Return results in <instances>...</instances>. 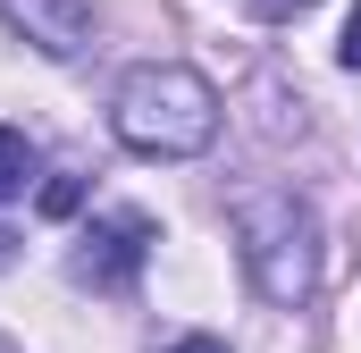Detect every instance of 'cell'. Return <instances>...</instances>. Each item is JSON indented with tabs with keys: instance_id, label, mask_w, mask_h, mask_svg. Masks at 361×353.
<instances>
[{
	"instance_id": "obj_4",
	"label": "cell",
	"mask_w": 361,
	"mask_h": 353,
	"mask_svg": "<svg viewBox=\"0 0 361 353\" xmlns=\"http://www.w3.org/2000/svg\"><path fill=\"white\" fill-rule=\"evenodd\" d=\"M0 17H8L42 59H76V51H92V0H0Z\"/></svg>"
},
{
	"instance_id": "obj_1",
	"label": "cell",
	"mask_w": 361,
	"mask_h": 353,
	"mask_svg": "<svg viewBox=\"0 0 361 353\" xmlns=\"http://www.w3.org/2000/svg\"><path fill=\"white\" fill-rule=\"evenodd\" d=\"M109 126L143 160H193V152L219 143V92L177 59H152V68H126V85L109 101Z\"/></svg>"
},
{
	"instance_id": "obj_9",
	"label": "cell",
	"mask_w": 361,
	"mask_h": 353,
	"mask_svg": "<svg viewBox=\"0 0 361 353\" xmlns=\"http://www.w3.org/2000/svg\"><path fill=\"white\" fill-rule=\"evenodd\" d=\"M8 244H17V236H8V227H0V261H8Z\"/></svg>"
},
{
	"instance_id": "obj_5",
	"label": "cell",
	"mask_w": 361,
	"mask_h": 353,
	"mask_svg": "<svg viewBox=\"0 0 361 353\" xmlns=\"http://www.w3.org/2000/svg\"><path fill=\"white\" fill-rule=\"evenodd\" d=\"M25 176H34V143H25L17 126H0V202H17Z\"/></svg>"
},
{
	"instance_id": "obj_3",
	"label": "cell",
	"mask_w": 361,
	"mask_h": 353,
	"mask_svg": "<svg viewBox=\"0 0 361 353\" xmlns=\"http://www.w3.org/2000/svg\"><path fill=\"white\" fill-rule=\"evenodd\" d=\"M152 244H160V227L143 210H101L85 227V244H76V277L85 286H135V269L152 261Z\"/></svg>"
},
{
	"instance_id": "obj_6",
	"label": "cell",
	"mask_w": 361,
	"mask_h": 353,
	"mask_svg": "<svg viewBox=\"0 0 361 353\" xmlns=\"http://www.w3.org/2000/svg\"><path fill=\"white\" fill-rule=\"evenodd\" d=\"M68 210H85V176H76V169L42 176V219H68Z\"/></svg>"
},
{
	"instance_id": "obj_8",
	"label": "cell",
	"mask_w": 361,
	"mask_h": 353,
	"mask_svg": "<svg viewBox=\"0 0 361 353\" xmlns=\"http://www.w3.org/2000/svg\"><path fill=\"white\" fill-rule=\"evenodd\" d=\"M160 353H227V345H219V337H169Z\"/></svg>"
},
{
	"instance_id": "obj_2",
	"label": "cell",
	"mask_w": 361,
	"mask_h": 353,
	"mask_svg": "<svg viewBox=\"0 0 361 353\" xmlns=\"http://www.w3.org/2000/svg\"><path fill=\"white\" fill-rule=\"evenodd\" d=\"M235 244H244V269L269 303H302L311 277H319V219L311 202H294L286 185H261L235 202Z\"/></svg>"
},
{
	"instance_id": "obj_11",
	"label": "cell",
	"mask_w": 361,
	"mask_h": 353,
	"mask_svg": "<svg viewBox=\"0 0 361 353\" xmlns=\"http://www.w3.org/2000/svg\"><path fill=\"white\" fill-rule=\"evenodd\" d=\"M0 353H17V345H8V337H0Z\"/></svg>"
},
{
	"instance_id": "obj_10",
	"label": "cell",
	"mask_w": 361,
	"mask_h": 353,
	"mask_svg": "<svg viewBox=\"0 0 361 353\" xmlns=\"http://www.w3.org/2000/svg\"><path fill=\"white\" fill-rule=\"evenodd\" d=\"M261 8H302V0H261Z\"/></svg>"
},
{
	"instance_id": "obj_7",
	"label": "cell",
	"mask_w": 361,
	"mask_h": 353,
	"mask_svg": "<svg viewBox=\"0 0 361 353\" xmlns=\"http://www.w3.org/2000/svg\"><path fill=\"white\" fill-rule=\"evenodd\" d=\"M345 68H361V0H353V17H345Z\"/></svg>"
}]
</instances>
